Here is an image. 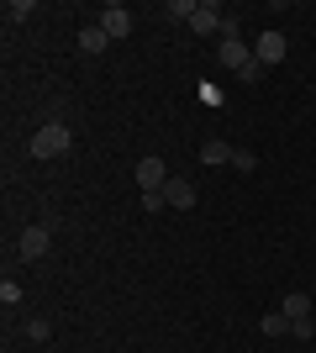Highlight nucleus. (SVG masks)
I'll use <instances>...</instances> for the list:
<instances>
[{
	"label": "nucleus",
	"mask_w": 316,
	"mask_h": 353,
	"mask_svg": "<svg viewBox=\"0 0 316 353\" xmlns=\"http://www.w3.org/2000/svg\"><path fill=\"white\" fill-rule=\"evenodd\" d=\"M69 148H74V132H69L63 121H48V127H37V132H32L27 153H32V159H63Z\"/></svg>",
	"instance_id": "f257e3e1"
},
{
	"label": "nucleus",
	"mask_w": 316,
	"mask_h": 353,
	"mask_svg": "<svg viewBox=\"0 0 316 353\" xmlns=\"http://www.w3.org/2000/svg\"><path fill=\"white\" fill-rule=\"evenodd\" d=\"M285 53H290V43H285V32H264L258 37V48H253V59L269 69V63H285Z\"/></svg>",
	"instance_id": "f03ea898"
},
{
	"label": "nucleus",
	"mask_w": 316,
	"mask_h": 353,
	"mask_svg": "<svg viewBox=\"0 0 316 353\" xmlns=\"http://www.w3.org/2000/svg\"><path fill=\"white\" fill-rule=\"evenodd\" d=\"M137 185H143V195H148V190H164V185H169L164 159H153V153H148V159H137Z\"/></svg>",
	"instance_id": "7ed1b4c3"
},
{
	"label": "nucleus",
	"mask_w": 316,
	"mask_h": 353,
	"mask_svg": "<svg viewBox=\"0 0 316 353\" xmlns=\"http://www.w3.org/2000/svg\"><path fill=\"white\" fill-rule=\"evenodd\" d=\"M48 243H53V232H48V227H27V232H21V243H16V253H21V259H43L48 253Z\"/></svg>",
	"instance_id": "20e7f679"
},
{
	"label": "nucleus",
	"mask_w": 316,
	"mask_h": 353,
	"mask_svg": "<svg viewBox=\"0 0 316 353\" xmlns=\"http://www.w3.org/2000/svg\"><path fill=\"white\" fill-rule=\"evenodd\" d=\"M222 63H227V69H232V74H242V69H253V53H248V48H242V37H227V43H222Z\"/></svg>",
	"instance_id": "39448f33"
},
{
	"label": "nucleus",
	"mask_w": 316,
	"mask_h": 353,
	"mask_svg": "<svg viewBox=\"0 0 316 353\" xmlns=\"http://www.w3.org/2000/svg\"><path fill=\"white\" fill-rule=\"evenodd\" d=\"M101 27H105V37H127V32H132L127 6H105V11H101Z\"/></svg>",
	"instance_id": "423d86ee"
},
{
	"label": "nucleus",
	"mask_w": 316,
	"mask_h": 353,
	"mask_svg": "<svg viewBox=\"0 0 316 353\" xmlns=\"http://www.w3.org/2000/svg\"><path fill=\"white\" fill-rule=\"evenodd\" d=\"M164 201H169L174 211H190V206H196V185H185V179H169V185H164Z\"/></svg>",
	"instance_id": "0eeeda50"
},
{
	"label": "nucleus",
	"mask_w": 316,
	"mask_h": 353,
	"mask_svg": "<svg viewBox=\"0 0 316 353\" xmlns=\"http://www.w3.org/2000/svg\"><path fill=\"white\" fill-rule=\"evenodd\" d=\"M280 311L290 316V327H295V322H311V301H306L301 290H290L285 301H280Z\"/></svg>",
	"instance_id": "6e6552de"
},
{
	"label": "nucleus",
	"mask_w": 316,
	"mask_h": 353,
	"mask_svg": "<svg viewBox=\"0 0 316 353\" xmlns=\"http://www.w3.org/2000/svg\"><path fill=\"white\" fill-rule=\"evenodd\" d=\"M232 153H238V148H227L222 137H206V143H200V163H211V169H216V163H232Z\"/></svg>",
	"instance_id": "1a4fd4ad"
},
{
	"label": "nucleus",
	"mask_w": 316,
	"mask_h": 353,
	"mask_svg": "<svg viewBox=\"0 0 316 353\" xmlns=\"http://www.w3.org/2000/svg\"><path fill=\"white\" fill-rule=\"evenodd\" d=\"M222 21H227V16L216 11V6H200V11L190 16V27H196V32H222Z\"/></svg>",
	"instance_id": "9d476101"
},
{
	"label": "nucleus",
	"mask_w": 316,
	"mask_h": 353,
	"mask_svg": "<svg viewBox=\"0 0 316 353\" xmlns=\"http://www.w3.org/2000/svg\"><path fill=\"white\" fill-rule=\"evenodd\" d=\"M258 327H264V338H285L290 316H285V311H264V322H258Z\"/></svg>",
	"instance_id": "9b49d317"
},
{
	"label": "nucleus",
	"mask_w": 316,
	"mask_h": 353,
	"mask_svg": "<svg viewBox=\"0 0 316 353\" xmlns=\"http://www.w3.org/2000/svg\"><path fill=\"white\" fill-rule=\"evenodd\" d=\"M105 43H111V37H105V27H85V32H79V48H85V53H101Z\"/></svg>",
	"instance_id": "f8f14e48"
},
{
	"label": "nucleus",
	"mask_w": 316,
	"mask_h": 353,
	"mask_svg": "<svg viewBox=\"0 0 316 353\" xmlns=\"http://www.w3.org/2000/svg\"><path fill=\"white\" fill-rule=\"evenodd\" d=\"M232 169H242V174H253V169H258V159L248 153V148H238V153H232Z\"/></svg>",
	"instance_id": "ddd939ff"
},
{
	"label": "nucleus",
	"mask_w": 316,
	"mask_h": 353,
	"mask_svg": "<svg viewBox=\"0 0 316 353\" xmlns=\"http://www.w3.org/2000/svg\"><path fill=\"white\" fill-rule=\"evenodd\" d=\"M6 16H11V21H27V16H32V0H11V6H6Z\"/></svg>",
	"instance_id": "4468645a"
},
{
	"label": "nucleus",
	"mask_w": 316,
	"mask_h": 353,
	"mask_svg": "<svg viewBox=\"0 0 316 353\" xmlns=\"http://www.w3.org/2000/svg\"><path fill=\"white\" fill-rule=\"evenodd\" d=\"M164 206H169L164 190H148V195H143V211H148V216H153V211H164Z\"/></svg>",
	"instance_id": "2eb2a0df"
},
{
	"label": "nucleus",
	"mask_w": 316,
	"mask_h": 353,
	"mask_svg": "<svg viewBox=\"0 0 316 353\" xmlns=\"http://www.w3.org/2000/svg\"><path fill=\"white\" fill-rule=\"evenodd\" d=\"M21 332H27V343H48V322H27Z\"/></svg>",
	"instance_id": "dca6fc26"
},
{
	"label": "nucleus",
	"mask_w": 316,
	"mask_h": 353,
	"mask_svg": "<svg viewBox=\"0 0 316 353\" xmlns=\"http://www.w3.org/2000/svg\"><path fill=\"white\" fill-rule=\"evenodd\" d=\"M200 11V0H174V6H169V16H196Z\"/></svg>",
	"instance_id": "f3484780"
},
{
	"label": "nucleus",
	"mask_w": 316,
	"mask_h": 353,
	"mask_svg": "<svg viewBox=\"0 0 316 353\" xmlns=\"http://www.w3.org/2000/svg\"><path fill=\"white\" fill-rule=\"evenodd\" d=\"M0 301H6V306H16V301H21V285L6 280V285H0Z\"/></svg>",
	"instance_id": "a211bd4d"
}]
</instances>
